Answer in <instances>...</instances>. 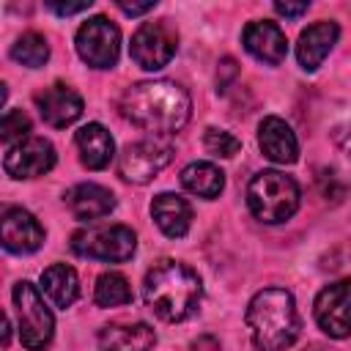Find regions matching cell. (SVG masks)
I'll list each match as a JSON object with an SVG mask.
<instances>
[{
    "label": "cell",
    "instance_id": "obj_1",
    "mask_svg": "<svg viewBox=\"0 0 351 351\" xmlns=\"http://www.w3.org/2000/svg\"><path fill=\"white\" fill-rule=\"evenodd\" d=\"M118 107L129 123H134V126H140L156 137H165V134L184 129L189 115H192L189 93L173 80L134 82L123 90Z\"/></svg>",
    "mask_w": 351,
    "mask_h": 351
},
{
    "label": "cell",
    "instance_id": "obj_2",
    "mask_svg": "<svg viewBox=\"0 0 351 351\" xmlns=\"http://www.w3.org/2000/svg\"><path fill=\"white\" fill-rule=\"evenodd\" d=\"M203 296V282L195 269H189L181 261L165 258L156 261L143 280V299L151 307L154 315L162 321H186Z\"/></svg>",
    "mask_w": 351,
    "mask_h": 351
},
{
    "label": "cell",
    "instance_id": "obj_3",
    "mask_svg": "<svg viewBox=\"0 0 351 351\" xmlns=\"http://www.w3.org/2000/svg\"><path fill=\"white\" fill-rule=\"evenodd\" d=\"M247 329L258 351H285L299 337V313L291 291L263 288L247 304Z\"/></svg>",
    "mask_w": 351,
    "mask_h": 351
},
{
    "label": "cell",
    "instance_id": "obj_4",
    "mask_svg": "<svg viewBox=\"0 0 351 351\" xmlns=\"http://www.w3.org/2000/svg\"><path fill=\"white\" fill-rule=\"evenodd\" d=\"M299 184L280 170H263L247 184V206L252 217L266 225L291 219L299 208Z\"/></svg>",
    "mask_w": 351,
    "mask_h": 351
},
{
    "label": "cell",
    "instance_id": "obj_5",
    "mask_svg": "<svg viewBox=\"0 0 351 351\" xmlns=\"http://www.w3.org/2000/svg\"><path fill=\"white\" fill-rule=\"evenodd\" d=\"M71 250L82 258L123 263L137 250V236L126 225H88L71 236Z\"/></svg>",
    "mask_w": 351,
    "mask_h": 351
},
{
    "label": "cell",
    "instance_id": "obj_6",
    "mask_svg": "<svg viewBox=\"0 0 351 351\" xmlns=\"http://www.w3.org/2000/svg\"><path fill=\"white\" fill-rule=\"evenodd\" d=\"M14 304L19 315V340L27 351H44L55 335V318L44 304L33 282L22 280L14 285Z\"/></svg>",
    "mask_w": 351,
    "mask_h": 351
},
{
    "label": "cell",
    "instance_id": "obj_7",
    "mask_svg": "<svg viewBox=\"0 0 351 351\" xmlns=\"http://www.w3.org/2000/svg\"><path fill=\"white\" fill-rule=\"evenodd\" d=\"M173 159V145L165 137H145L129 143L118 154V176L129 184H148L159 170H165Z\"/></svg>",
    "mask_w": 351,
    "mask_h": 351
},
{
    "label": "cell",
    "instance_id": "obj_8",
    "mask_svg": "<svg viewBox=\"0 0 351 351\" xmlns=\"http://www.w3.org/2000/svg\"><path fill=\"white\" fill-rule=\"evenodd\" d=\"M178 49V30L170 19L143 22L132 36V60L145 71L165 69Z\"/></svg>",
    "mask_w": 351,
    "mask_h": 351
},
{
    "label": "cell",
    "instance_id": "obj_9",
    "mask_svg": "<svg viewBox=\"0 0 351 351\" xmlns=\"http://www.w3.org/2000/svg\"><path fill=\"white\" fill-rule=\"evenodd\" d=\"M80 58L93 69H112L121 52V30L107 16H93L80 25L74 36Z\"/></svg>",
    "mask_w": 351,
    "mask_h": 351
},
{
    "label": "cell",
    "instance_id": "obj_10",
    "mask_svg": "<svg viewBox=\"0 0 351 351\" xmlns=\"http://www.w3.org/2000/svg\"><path fill=\"white\" fill-rule=\"evenodd\" d=\"M318 326L329 337H348L351 335V277H343L324 291H318L315 304H313Z\"/></svg>",
    "mask_w": 351,
    "mask_h": 351
},
{
    "label": "cell",
    "instance_id": "obj_11",
    "mask_svg": "<svg viewBox=\"0 0 351 351\" xmlns=\"http://www.w3.org/2000/svg\"><path fill=\"white\" fill-rule=\"evenodd\" d=\"M52 165H55L52 143L44 137H33V134L27 140L11 145L3 159V170L11 178H38V176L49 173Z\"/></svg>",
    "mask_w": 351,
    "mask_h": 351
},
{
    "label": "cell",
    "instance_id": "obj_12",
    "mask_svg": "<svg viewBox=\"0 0 351 351\" xmlns=\"http://www.w3.org/2000/svg\"><path fill=\"white\" fill-rule=\"evenodd\" d=\"M0 239L8 252H36L44 244V228L25 208H5L0 219Z\"/></svg>",
    "mask_w": 351,
    "mask_h": 351
},
{
    "label": "cell",
    "instance_id": "obj_13",
    "mask_svg": "<svg viewBox=\"0 0 351 351\" xmlns=\"http://www.w3.org/2000/svg\"><path fill=\"white\" fill-rule=\"evenodd\" d=\"M241 41H244V49L261 60V63H269V66H280L288 55V41H285V33L280 30L277 22H269V19H255L244 27L241 33Z\"/></svg>",
    "mask_w": 351,
    "mask_h": 351
},
{
    "label": "cell",
    "instance_id": "obj_14",
    "mask_svg": "<svg viewBox=\"0 0 351 351\" xmlns=\"http://www.w3.org/2000/svg\"><path fill=\"white\" fill-rule=\"evenodd\" d=\"M36 107L49 126L63 129L82 115V96L74 88L55 82V85L44 88L41 93H36Z\"/></svg>",
    "mask_w": 351,
    "mask_h": 351
},
{
    "label": "cell",
    "instance_id": "obj_15",
    "mask_svg": "<svg viewBox=\"0 0 351 351\" xmlns=\"http://www.w3.org/2000/svg\"><path fill=\"white\" fill-rule=\"evenodd\" d=\"M337 36H340V27L332 19H321L315 25H310L307 30H302L299 44H296L299 66L304 71H315L324 63V58L332 52V47L337 44Z\"/></svg>",
    "mask_w": 351,
    "mask_h": 351
},
{
    "label": "cell",
    "instance_id": "obj_16",
    "mask_svg": "<svg viewBox=\"0 0 351 351\" xmlns=\"http://www.w3.org/2000/svg\"><path fill=\"white\" fill-rule=\"evenodd\" d=\"M258 145H261L263 156H269L277 165H291L299 156V143H296L293 129L282 118H277V115H269V118L261 121V126H258Z\"/></svg>",
    "mask_w": 351,
    "mask_h": 351
},
{
    "label": "cell",
    "instance_id": "obj_17",
    "mask_svg": "<svg viewBox=\"0 0 351 351\" xmlns=\"http://www.w3.org/2000/svg\"><path fill=\"white\" fill-rule=\"evenodd\" d=\"M96 343L101 351H151L156 343V332L143 324H107L99 329Z\"/></svg>",
    "mask_w": 351,
    "mask_h": 351
},
{
    "label": "cell",
    "instance_id": "obj_18",
    "mask_svg": "<svg viewBox=\"0 0 351 351\" xmlns=\"http://www.w3.org/2000/svg\"><path fill=\"white\" fill-rule=\"evenodd\" d=\"M66 206L82 222L101 219L115 208V195L101 184H77L66 192Z\"/></svg>",
    "mask_w": 351,
    "mask_h": 351
},
{
    "label": "cell",
    "instance_id": "obj_19",
    "mask_svg": "<svg viewBox=\"0 0 351 351\" xmlns=\"http://www.w3.org/2000/svg\"><path fill=\"white\" fill-rule=\"evenodd\" d=\"M74 145L80 151V162L88 170H101L115 156V143H112L110 132L101 123H85V126H80L77 134H74Z\"/></svg>",
    "mask_w": 351,
    "mask_h": 351
},
{
    "label": "cell",
    "instance_id": "obj_20",
    "mask_svg": "<svg viewBox=\"0 0 351 351\" xmlns=\"http://www.w3.org/2000/svg\"><path fill=\"white\" fill-rule=\"evenodd\" d=\"M151 217L159 225V230L170 239H181L186 236L189 225H192V208L184 197L173 195V192H162L154 197L151 203Z\"/></svg>",
    "mask_w": 351,
    "mask_h": 351
},
{
    "label": "cell",
    "instance_id": "obj_21",
    "mask_svg": "<svg viewBox=\"0 0 351 351\" xmlns=\"http://www.w3.org/2000/svg\"><path fill=\"white\" fill-rule=\"evenodd\" d=\"M41 291L44 296L55 304V307H71L80 296V280L77 271L66 263H52L49 269H44L41 274Z\"/></svg>",
    "mask_w": 351,
    "mask_h": 351
},
{
    "label": "cell",
    "instance_id": "obj_22",
    "mask_svg": "<svg viewBox=\"0 0 351 351\" xmlns=\"http://www.w3.org/2000/svg\"><path fill=\"white\" fill-rule=\"evenodd\" d=\"M181 186L197 197L214 200L225 189V173L211 162H192L181 170Z\"/></svg>",
    "mask_w": 351,
    "mask_h": 351
},
{
    "label": "cell",
    "instance_id": "obj_23",
    "mask_svg": "<svg viewBox=\"0 0 351 351\" xmlns=\"http://www.w3.org/2000/svg\"><path fill=\"white\" fill-rule=\"evenodd\" d=\"M93 302L99 307H121V304H129L132 302L129 280L121 271H104V274H99L96 288H93Z\"/></svg>",
    "mask_w": 351,
    "mask_h": 351
},
{
    "label": "cell",
    "instance_id": "obj_24",
    "mask_svg": "<svg viewBox=\"0 0 351 351\" xmlns=\"http://www.w3.org/2000/svg\"><path fill=\"white\" fill-rule=\"evenodd\" d=\"M11 58L16 63L27 66V69H38L49 58V44H47V38L41 33H33V30L30 33H22L14 41V47H11Z\"/></svg>",
    "mask_w": 351,
    "mask_h": 351
},
{
    "label": "cell",
    "instance_id": "obj_25",
    "mask_svg": "<svg viewBox=\"0 0 351 351\" xmlns=\"http://www.w3.org/2000/svg\"><path fill=\"white\" fill-rule=\"evenodd\" d=\"M27 132H30V118H27L22 110H8L5 118H3V126H0V137H3V143L11 148V145L27 140V137H30Z\"/></svg>",
    "mask_w": 351,
    "mask_h": 351
},
{
    "label": "cell",
    "instance_id": "obj_26",
    "mask_svg": "<svg viewBox=\"0 0 351 351\" xmlns=\"http://www.w3.org/2000/svg\"><path fill=\"white\" fill-rule=\"evenodd\" d=\"M203 145H206V151L208 154H214V156H236L239 154V148H241V143H239V137H233L230 132H225V129H206V137H203Z\"/></svg>",
    "mask_w": 351,
    "mask_h": 351
},
{
    "label": "cell",
    "instance_id": "obj_27",
    "mask_svg": "<svg viewBox=\"0 0 351 351\" xmlns=\"http://www.w3.org/2000/svg\"><path fill=\"white\" fill-rule=\"evenodd\" d=\"M332 140H335V145L340 148V154L351 162V123L337 126V129H335V134H332Z\"/></svg>",
    "mask_w": 351,
    "mask_h": 351
},
{
    "label": "cell",
    "instance_id": "obj_28",
    "mask_svg": "<svg viewBox=\"0 0 351 351\" xmlns=\"http://www.w3.org/2000/svg\"><path fill=\"white\" fill-rule=\"evenodd\" d=\"M47 8H52L58 16H71V14L88 11V8H90V0H82V3H55V0H49Z\"/></svg>",
    "mask_w": 351,
    "mask_h": 351
},
{
    "label": "cell",
    "instance_id": "obj_29",
    "mask_svg": "<svg viewBox=\"0 0 351 351\" xmlns=\"http://www.w3.org/2000/svg\"><path fill=\"white\" fill-rule=\"evenodd\" d=\"M156 5V0H145V3H126V0H118V8L129 16H140V14H148L151 8Z\"/></svg>",
    "mask_w": 351,
    "mask_h": 351
},
{
    "label": "cell",
    "instance_id": "obj_30",
    "mask_svg": "<svg viewBox=\"0 0 351 351\" xmlns=\"http://www.w3.org/2000/svg\"><path fill=\"white\" fill-rule=\"evenodd\" d=\"M310 8V3H296V5H291V3H274V11L280 14V16H299V14H304Z\"/></svg>",
    "mask_w": 351,
    "mask_h": 351
}]
</instances>
